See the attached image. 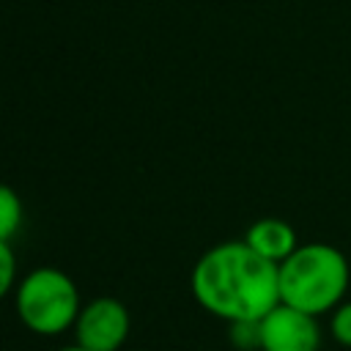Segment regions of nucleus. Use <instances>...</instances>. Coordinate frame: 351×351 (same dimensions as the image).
Listing matches in <instances>:
<instances>
[{
  "label": "nucleus",
  "mask_w": 351,
  "mask_h": 351,
  "mask_svg": "<svg viewBox=\"0 0 351 351\" xmlns=\"http://www.w3.org/2000/svg\"><path fill=\"white\" fill-rule=\"evenodd\" d=\"M58 351H88V348L80 346V343H71V346H63V348H58Z\"/></svg>",
  "instance_id": "9b49d317"
},
{
  "label": "nucleus",
  "mask_w": 351,
  "mask_h": 351,
  "mask_svg": "<svg viewBox=\"0 0 351 351\" xmlns=\"http://www.w3.org/2000/svg\"><path fill=\"white\" fill-rule=\"evenodd\" d=\"M230 343L241 351H255L261 348V335H258V321H233L230 324Z\"/></svg>",
  "instance_id": "9d476101"
},
{
  "label": "nucleus",
  "mask_w": 351,
  "mask_h": 351,
  "mask_svg": "<svg viewBox=\"0 0 351 351\" xmlns=\"http://www.w3.org/2000/svg\"><path fill=\"white\" fill-rule=\"evenodd\" d=\"M329 335L335 343L351 348V299H343L329 313Z\"/></svg>",
  "instance_id": "6e6552de"
},
{
  "label": "nucleus",
  "mask_w": 351,
  "mask_h": 351,
  "mask_svg": "<svg viewBox=\"0 0 351 351\" xmlns=\"http://www.w3.org/2000/svg\"><path fill=\"white\" fill-rule=\"evenodd\" d=\"M258 335H261L258 351H318L321 348L318 315H310L285 302H277L258 321Z\"/></svg>",
  "instance_id": "39448f33"
},
{
  "label": "nucleus",
  "mask_w": 351,
  "mask_h": 351,
  "mask_svg": "<svg viewBox=\"0 0 351 351\" xmlns=\"http://www.w3.org/2000/svg\"><path fill=\"white\" fill-rule=\"evenodd\" d=\"M280 302L310 315H329L348 291L351 269L346 255L324 241L299 244L280 266Z\"/></svg>",
  "instance_id": "f03ea898"
},
{
  "label": "nucleus",
  "mask_w": 351,
  "mask_h": 351,
  "mask_svg": "<svg viewBox=\"0 0 351 351\" xmlns=\"http://www.w3.org/2000/svg\"><path fill=\"white\" fill-rule=\"evenodd\" d=\"M16 288V258L11 241H0V302Z\"/></svg>",
  "instance_id": "1a4fd4ad"
},
{
  "label": "nucleus",
  "mask_w": 351,
  "mask_h": 351,
  "mask_svg": "<svg viewBox=\"0 0 351 351\" xmlns=\"http://www.w3.org/2000/svg\"><path fill=\"white\" fill-rule=\"evenodd\" d=\"M189 288L206 313L228 324L261 321L280 302L277 263L258 255L244 239L206 250L189 274Z\"/></svg>",
  "instance_id": "f257e3e1"
},
{
  "label": "nucleus",
  "mask_w": 351,
  "mask_h": 351,
  "mask_svg": "<svg viewBox=\"0 0 351 351\" xmlns=\"http://www.w3.org/2000/svg\"><path fill=\"white\" fill-rule=\"evenodd\" d=\"M14 307L19 321L33 335H63L74 329L80 315V291L74 280L55 266H38L27 271L14 288Z\"/></svg>",
  "instance_id": "7ed1b4c3"
},
{
  "label": "nucleus",
  "mask_w": 351,
  "mask_h": 351,
  "mask_svg": "<svg viewBox=\"0 0 351 351\" xmlns=\"http://www.w3.org/2000/svg\"><path fill=\"white\" fill-rule=\"evenodd\" d=\"M22 219H25V206L19 192L8 184H0V241H11L22 228Z\"/></svg>",
  "instance_id": "0eeeda50"
},
{
  "label": "nucleus",
  "mask_w": 351,
  "mask_h": 351,
  "mask_svg": "<svg viewBox=\"0 0 351 351\" xmlns=\"http://www.w3.org/2000/svg\"><path fill=\"white\" fill-rule=\"evenodd\" d=\"M132 332V315L115 296H96L80 307L74 321V343L88 351H118Z\"/></svg>",
  "instance_id": "20e7f679"
},
{
  "label": "nucleus",
  "mask_w": 351,
  "mask_h": 351,
  "mask_svg": "<svg viewBox=\"0 0 351 351\" xmlns=\"http://www.w3.org/2000/svg\"><path fill=\"white\" fill-rule=\"evenodd\" d=\"M244 241H247L258 255H263L266 261H271V263H277V266L299 247V239H296L293 225L285 222V219H277V217L255 219V222L247 228Z\"/></svg>",
  "instance_id": "423d86ee"
}]
</instances>
